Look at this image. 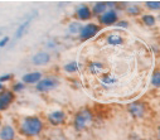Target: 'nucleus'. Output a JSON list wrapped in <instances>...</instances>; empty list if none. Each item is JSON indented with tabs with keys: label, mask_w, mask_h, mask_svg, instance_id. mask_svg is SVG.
Here are the masks:
<instances>
[{
	"label": "nucleus",
	"mask_w": 160,
	"mask_h": 140,
	"mask_svg": "<svg viewBox=\"0 0 160 140\" xmlns=\"http://www.w3.org/2000/svg\"><path fill=\"white\" fill-rule=\"evenodd\" d=\"M15 126L18 130V135H20L24 139L32 140V139L39 137L44 132L47 124L44 117H42L41 115L32 114V115H24L19 117Z\"/></svg>",
	"instance_id": "1"
},
{
	"label": "nucleus",
	"mask_w": 160,
	"mask_h": 140,
	"mask_svg": "<svg viewBox=\"0 0 160 140\" xmlns=\"http://www.w3.org/2000/svg\"><path fill=\"white\" fill-rule=\"evenodd\" d=\"M95 121V112L90 106L78 109L72 116V127L77 132L86 131Z\"/></svg>",
	"instance_id": "2"
},
{
	"label": "nucleus",
	"mask_w": 160,
	"mask_h": 140,
	"mask_svg": "<svg viewBox=\"0 0 160 140\" xmlns=\"http://www.w3.org/2000/svg\"><path fill=\"white\" fill-rule=\"evenodd\" d=\"M150 105L144 100H135L126 105V112L134 120H145L149 115Z\"/></svg>",
	"instance_id": "3"
},
{
	"label": "nucleus",
	"mask_w": 160,
	"mask_h": 140,
	"mask_svg": "<svg viewBox=\"0 0 160 140\" xmlns=\"http://www.w3.org/2000/svg\"><path fill=\"white\" fill-rule=\"evenodd\" d=\"M59 86H61L59 76H57V75H46L34 86V88L38 93H43L44 95V93H51V92L56 91Z\"/></svg>",
	"instance_id": "4"
},
{
	"label": "nucleus",
	"mask_w": 160,
	"mask_h": 140,
	"mask_svg": "<svg viewBox=\"0 0 160 140\" xmlns=\"http://www.w3.org/2000/svg\"><path fill=\"white\" fill-rule=\"evenodd\" d=\"M46 124L52 126V127H59V126H63L67 120H68V114L67 111L62 110V109H57V110H52L49 111L46 117Z\"/></svg>",
	"instance_id": "5"
},
{
	"label": "nucleus",
	"mask_w": 160,
	"mask_h": 140,
	"mask_svg": "<svg viewBox=\"0 0 160 140\" xmlns=\"http://www.w3.org/2000/svg\"><path fill=\"white\" fill-rule=\"evenodd\" d=\"M101 27L97 24V23H92V22H88L86 24L82 25L81 28V32L78 34V39L81 42H88L91 39H93L100 32H101Z\"/></svg>",
	"instance_id": "6"
},
{
	"label": "nucleus",
	"mask_w": 160,
	"mask_h": 140,
	"mask_svg": "<svg viewBox=\"0 0 160 140\" xmlns=\"http://www.w3.org/2000/svg\"><path fill=\"white\" fill-rule=\"evenodd\" d=\"M120 20V14L116 9H107L102 15L97 18V24L102 27H112Z\"/></svg>",
	"instance_id": "7"
},
{
	"label": "nucleus",
	"mask_w": 160,
	"mask_h": 140,
	"mask_svg": "<svg viewBox=\"0 0 160 140\" xmlns=\"http://www.w3.org/2000/svg\"><path fill=\"white\" fill-rule=\"evenodd\" d=\"M17 100V95L10 90L5 88L0 92V114L7 112Z\"/></svg>",
	"instance_id": "8"
},
{
	"label": "nucleus",
	"mask_w": 160,
	"mask_h": 140,
	"mask_svg": "<svg viewBox=\"0 0 160 140\" xmlns=\"http://www.w3.org/2000/svg\"><path fill=\"white\" fill-rule=\"evenodd\" d=\"M52 62V54L48 51H38L30 57V63L35 67H46Z\"/></svg>",
	"instance_id": "9"
},
{
	"label": "nucleus",
	"mask_w": 160,
	"mask_h": 140,
	"mask_svg": "<svg viewBox=\"0 0 160 140\" xmlns=\"http://www.w3.org/2000/svg\"><path fill=\"white\" fill-rule=\"evenodd\" d=\"M73 18L77 20V22H86L88 23L93 15H92V10H91V7L87 5V4H79L76 10H74V14H73Z\"/></svg>",
	"instance_id": "10"
},
{
	"label": "nucleus",
	"mask_w": 160,
	"mask_h": 140,
	"mask_svg": "<svg viewBox=\"0 0 160 140\" xmlns=\"http://www.w3.org/2000/svg\"><path fill=\"white\" fill-rule=\"evenodd\" d=\"M18 136V130L14 124L3 122L0 127V140H17Z\"/></svg>",
	"instance_id": "11"
},
{
	"label": "nucleus",
	"mask_w": 160,
	"mask_h": 140,
	"mask_svg": "<svg viewBox=\"0 0 160 140\" xmlns=\"http://www.w3.org/2000/svg\"><path fill=\"white\" fill-rule=\"evenodd\" d=\"M86 70L88 71V73L91 76L100 77L101 75H103L106 72V65L98 60H92L86 65Z\"/></svg>",
	"instance_id": "12"
},
{
	"label": "nucleus",
	"mask_w": 160,
	"mask_h": 140,
	"mask_svg": "<svg viewBox=\"0 0 160 140\" xmlns=\"http://www.w3.org/2000/svg\"><path fill=\"white\" fill-rule=\"evenodd\" d=\"M43 73L41 71H30V72H27L22 76V82L25 85V86H35L39 81L43 78Z\"/></svg>",
	"instance_id": "13"
},
{
	"label": "nucleus",
	"mask_w": 160,
	"mask_h": 140,
	"mask_svg": "<svg viewBox=\"0 0 160 140\" xmlns=\"http://www.w3.org/2000/svg\"><path fill=\"white\" fill-rule=\"evenodd\" d=\"M124 43H125V38L121 33L111 32L106 37V44H108L111 47H118V45H122Z\"/></svg>",
	"instance_id": "14"
},
{
	"label": "nucleus",
	"mask_w": 160,
	"mask_h": 140,
	"mask_svg": "<svg viewBox=\"0 0 160 140\" xmlns=\"http://www.w3.org/2000/svg\"><path fill=\"white\" fill-rule=\"evenodd\" d=\"M100 83L103 87H112L118 83V78L116 75H113L111 72H105L103 75L100 76Z\"/></svg>",
	"instance_id": "15"
},
{
	"label": "nucleus",
	"mask_w": 160,
	"mask_h": 140,
	"mask_svg": "<svg viewBox=\"0 0 160 140\" xmlns=\"http://www.w3.org/2000/svg\"><path fill=\"white\" fill-rule=\"evenodd\" d=\"M62 70H63V72L66 75L73 76V75L79 72V70H81V65H79V62H77V61H69V62L63 65Z\"/></svg>",
	"instance_id": "16"
},
{
	"label": "nucleus",
	"mask_w": 160,
	"mask_h": 140,
	"mask_svg": "<svg viewBox=\"0 0 160 140\" xmlns=\"http://www.w3.org/2000/svg\"><path fill=\"white\" fill-rule=\"evenodd\" d=\"M124 13L130 17V18H136V17H141L142 15V8L138 4H126Z\"/></svg>",
	"instance_id": "17"
},
{
	"label": "nucleus",
	"mask_w": 160,
	"mask_h": 140,
	"mask_svg": "<svg viewBox=\"0 0 160 140\" xmlns=\"http://www.w3.org/2000/svg\"><path fill=\"white\" fill-rule=\"evenodd\" d=\"M107 9H108V3L107 2H96L93 4V7H91L92 15L96 17V18H98L100 15H102Z\"/></svg>",
	"instance_id": "18"
},
{
	"label": "nucleus",
	"mask_w": 160,
	"mask_h": 140,
	"mask_svg": "<svg viewBox=\"0 0 160 140\" xmlns=\"http://www.w3.org/2000/svg\"><path fill=\"white\" fill-rule=\"evenodd\" d=\"M140 22H141L142 25H145L148 28H154L158 23V19L151 13H142V15L140 17Z\"/></svg>",
	"instance_id": "19"
},
{
	"label": "nucleus",
	"mask_w": 160,
	"mask_h": 140,
	"mask_svg": "<svg viewBox=\"0 0 160 140\" xmlns=\"http://www.w3.org/2000/svg\"><path fill=\"white\" fill-rule=\"evenodd\" d=\"M30 23H32V19H27V20H24L22 24L18 25V28H17V30H15V34H14L15 39H20V38H23V37L27 34V32H28V29H29V27H30Z\"/></svg>",
	"instance_id": "20"
},
{
	"label": "nucleus",
	"mask_w": 160,
	"mask_h": 140,
	"mask_svg": "<svg viewBox=\"0 0 160 140\" xmlns=\"http://www.w3.org/2000/svg\"><path fill=\"white\" fill-rule=\"evenodd\" d=\"M81 28H82V24L79 23V22H77V20H73V22L68 23V25H67L68 33L71 35H77V37H78L79 32H81Z\"/></svg>",
	"instance_id": "21"
},
{
	"label": "nucleus",
	"mask_w": 160,
	"mask_h": 140,
	"mask_svg": "<svg viewBox=\"0 0 160 140\" xmlns=\"http://www.w3.org/2000/svg\"><path fill=\"white\" fill-rule=\"evenodd\" d=\"M150 85L154 88H160V67H156L150 77Z\"/></svg>",
	"instance_id": "22"
},
{
	"label": "nucleus",
	"mask_w": 160,
	"mask_h": 140,
	"mask_svg": "<svg viewBox=\"0 0 160 140\" xmlns=\"http://www.w3.org/2000/svg\"><path fill=\"white\" fill-rule=\"evenodd\" d=\"M25 88H27V86L22 81H13V83L10 86V90L15 93V95H18V93H20V92H24Z\"/></svg>",
	"instance_id": "23"
},
{
	"label": "nucleus",
	"mask_w": 160,
	"mask_h": 140,
	"mask_svg": "<svg viewBox=\"0 0 160 140\" xmlns=\"http://www.w3.org/2000/svg\"><path fill=\"white\" fill-rule=\"evenodd\" d=\"M145 8L150 12H160V2H155V0H149V2L144 3Z\"/></svg>",
	"instance_id": "24"
},
{
	"label": "nucleus",
	"mask_w": 160,
	"mask_h": 140,
	"mask_svg": "<svg viewBox=\"0 0 160 140\" xmlns=\"http://www.w3.org/2000/svg\"><path fill=\"white\" fill-rule=\"evenodd\" d=\"M14 81V75L13 73H5V75H2L0 76V83H8V82H12Z\"/></svg>",
	"instance_id": "25"
},
{
	"label": "nucleus",
	"mask_w": 160,
	"mask_h": 140,
	"mask_svg": "<svg viewBox=\"0 0 160 140\" xmlns=\"http://www.w3.org/2000/svg\"><path fill=\"white\" fill-rule=\"evenodd\" d=\"M46 47H47L48 52H49V51H53V49H56V47H57V42H56L54 39H49V40H47Z\"/></svg>",
	"instance_id": "26"
},
{
	"label": "nucleus",
	"mask_w": 160,
	"mask_h": 140,
	"mask_svg": "<svg viewBox=\"0 0 160 140\" xmlns=\"http://www.w3.org/2000/svg\"><path fill=\"white\" fill-rule=\"evenodd\" d=\"M9 42H10V37H8V35H4V37L0 38V49L5 48Z\"/></svg>",
	"instance_id": "27"
},
{
	"label": "nucleus",
	"mask_w": 160,
	"mask_h": 140,
	"mask_svg": "<svg viewBox=\"0 0 160 140\" xmlns=\"http://www.w3.org/2000/svg\"><path fill=\"white\" fill-rule=\"evenodd\" d=\"M130 25V23L125 19V20H122V19H120L117 23H116V27H120V28H128Z\"/></svg>",
	"instance_id": "28"
},
{
	"label": "nucleus",
	"mask_w": 160,
	"mask_h": 140,
	"mask_svg": "<svg viewBox=\"0 0 160 140\" xmlns=\"http://www.w3.org/2000/svg\"><path fill=\"white\" fill-rule=\"evenodd\" d=\"M155 140H160V122L156 125V127H155V137H154Z\"/></svg>",
	"instance_id": "29"
},
{
	"label": "nucleus",
	"mask_w": 160,
	"mask_h": 140,
	"mask_svg": "<svg viewBox=\"0 0 160 140\" xmlns=\"http://www.w3.org/2000/svg\"><path fill=\"white\" fill-rule=\"evenodd\" d=\"M7 87H5V85H3V83H0V92H2L3 90H5Z\"/></svg>",
	"instance_id": "30"
},
{
	"label": "nucleus",
	"mask_w": 160,
	"mask_h": 140,
	"mask_svg": "<svg viewBox=\"0 0 160 140\" xmlns=\"http://www.w3.org/2000/svg\"><path fill=\"white\" fill-rule=\"evenodd\" d=\"M141 140H155L154 137H142Z\"/></svg>",
	"instance_id": "31"
},
{
	"label": "nucleus",
	"mask_w": 160,
	"mask_h": 140,
	"mask_svg": "<svg viewBox=\"0 0 160 140\" xmlns=\"http://www.w3.org/2000/svg\"><path fill=\"white\" fill-rule=\"evenodd\" d=\"M2 125H3V120H2V117H0V127H2Z\"/></svg>",
	"instance_id": "32"
},
{
	"label": "nucleus",
	"mask_w": 160,
	"mask_h": 140,
	"mask_svg": "<svg viewBox=\"0 0 160 140\" xmlns=\"http://www.w3.org/2000/svg\"><path fill=\"white\" fill-rule=\"evenodd\" d=\"M0 35H2V30H0Z\"/></svg>",
	"instance_id": "33"
}]
</instances>
